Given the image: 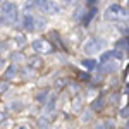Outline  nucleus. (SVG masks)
Masks as SVG:
<instances>
[{
    "label": "nucleus",
    "instance_id": "26",
    "mask_svg": "<svg viewBox=\"0 0 129 129\" xmlns=\"http://www.w3.org/2000/svg\"><path fill=\"white\" fill-rule=\"evenodd\" d=\"M62 2H64V4H72L74 0H62Z\"/></svg>",
    "mask_w": 129,
    "mask_h": 129
},
{
    "label": "nucleus",
    "instance_id": "29",
    "mask_svg": "<svg viewBox=\"0 0 129 129\" xmlns=\"http://www.w3.org/2000/svg\"><path fill=\"white\" fill-rule=\"evenodd\" d=\"M127 4H129V0H127Z\"/></svg>",
    "mask_w": 129,
    "mask_h": 129
},
{
    "label": "nucleus",
    "instance_id": "27",
    "mask_svg": "<svg viewBox=\"0 0 129 129\" xmlns=\"http://www.w3.org/2000/svg\"><path fill=\"white\" fill-rule=\"evenodd\" d=\"M2 66H4V60L0 59V69H2Z\"/></svg>",
    "mask_w": 129,
    "mask_h": 129
},
{
    "label": "nucleus",
    "instance_id": "28",
    "mask_svg": "<svg viewBox=\"0 0 129 129\" xmlns=\"http://www.w3.org/2000/svg\"><path fill=\"white\" fill-rule=\"evenodd\" d=\"M127 50H129V38H127Z\"/></svg>",
    "mask_w": 129,
    "mask_h": 129
},
{
    "label": "nucleus",
    "instance_id": "8",
    "mask_svg": "<svg viewBox=\"0 0 129 129\" xmlns=\"http://www.w3.org/2000/svg\"><path fill=\"white\" fill-rule=\"evenodd\" d=\"M95 14H96V9H95V7H89V10L84 14V16H83V17H84V19H83V24H84V26H86V24H89V21L95 17Z\"/></svg>",
    "mask_w": 129,
    "mask_h": 129
},
{
    "label": "nucleus",
    "instance_id": "10",
    "mask_svg": "<svg viewBox=\"0 0 129 129\" xmlns=\"http://www.w3.org/2000/svg\"><path fill=\"white\" fill-rule=\"evenodd\" d=\"M47 28V21L43 19V17H35V31H43Z\"/></svg>",
    "mask_w": 129,
    "mask_h": 129
},
{
    "label": "nucleus",
    "instance_id": "30",
    "mask_svg": "<svg viewBox=\"0 0 129 129\" xmlns=\"http://www.w3.org/2000/svg\"><path fill=\"white\" fill-rule=\"evenodd\" d=\"M0 2H2V0H0Z\"/></svg>",
    "mask_w": 129,
    "mask_h": 129
},
{
    "label": "nucleus",
    "instance_id": "1",
    "mask_svg": "<svg viewBox=\"0 0 129 129\" xmlns=\"http://www.w3.org/2000/svg\"><path fill=\"white\" fill-rule=\"evenodd\" d=\"M17 16H19V10H17V5L12 4V2H5L2 4V22H7V24H14L17 21Z\"/></svg>",
    "mask_w": 129,
    "mask_h": 129
},
{
    "label": "nucleus",
    "instance_id": "3",
    "mask_svg": "<svg viewBox=\"0 0 129 129\" xmlns=\"http://www.w3.org/2000/svg\"><path fill=\"white\" fill-rule=\"evenodd\" d=\"M35 5H36V9L40 12L48 14V16H53V14L60 12V7L55 2H52V0H35Z\"/></svg>",
    "mask_w": 129,
    "mask_h": 129
},
{
    "label": "nucleus",
    "instance_id": "24",
    "mask_svg": "<svg viewBox=\"0 0 129 129\" xmlns=\"http://www.w3.org/2000/svg\"><path fill=\"white\" fill-rule=\"evenodd\" d=\"M89 114H91V112H86V115H84V117H83V120H84V122H86V120H89V117H91V115H89Z\"/></svg>",
    "mask_w": 129,
    "mask_h": 129
},
{
    "label": "nucleus",
    "instance_id": "7",
    "mask_svg": "<svg viewBox=\"0 0 129 129\" xmlns=\"http://www.w3.org/2000/svg\"><path fill=\"white\" fill-rule=\"evenodd\" d=\"M117 69H119V66H117V64H112V60L102 64V71H103V72H114V71H117Z\"/></svg>",
    "mask_w": 129,
    "mask_h": 129
},
{
    "label": "nucleus",
    "instance_id": "21",
    "mask_svg": "<svg viewBox=\"0 0 129 129\" xmlns=\"http://www.w3.org/2000/svg\"><path fill=\"white\" fill-rule=\"evenodd\" d=\"M24 57L22 55H19V53H12V60H22Z\"/></svg>",
    "mask_w": 129,
    "mask_h": 129
},
{
    "label": "nucleus",
    "instance_id": "14",
    "mask_svg": "<svg viewBox=\"0 0 129 129\" xmlns=\"http://www.w3.org/2000/svg\"><path fill=\"white\" fill-rule=\"evenodd\" d=\"M12 78H16V66H10L5 71V79H12Z\"/></svg>",
    "mask_w": 129,
    "mask_h": 129
},
{
    "label": "nucleus",
    "instance_id": "23",
    "mask_svg": "<svg viewBox=\"0 0 129 129\" xmlns=\"http://www.w3.org/2000/svg\"><path fill=\"white\" fill-rule=\"evenodd\" d=\"M96 2H98V0H88V5H89V7H95Z\"/></svg>",
    "mask_w": 129,
    "mask_h": 129
},
{
    "label": "nucleus",
    "instance_id": "4",
    "mask_svg": "<svg viewBox=\"0 0 129 129\" xmlns=\"http://www.w3.org/2000/svg\"><path fill=\"white\" fill-rule=\"evenodd\" d=\"M102 47H103V41H102V40L91 38V40H88L86 43H84L83 50H84V53H88V55H95V53H96Z\"/></svg>",
    "mask_w": 129,
    "mask_h": 129
},
{
    "label": "nucleus",
    "instance_id": "18",
    "mask_svg": "<svg viewBox=\"0 0 129 129\" xmlns=\"http://www.w3.org/2000/svg\"><path fill=\"white\" fill-rule=\"evenodd\" d=\"M16 41H17V43H19V47H22V45H24V43H26V38H24V36H22V35H17V36H16Z\"/></svg>",
    "mask_w": 129,
    "mask_h": 129
},
{
    "label": "nucleus",
    "instance_id": "22",
    "mask_svg": "<svg viewBox=\"0 0 129 129\" xmlns=\"http://www.w3.org/2000/svg\"><path fill=\"white\" fill-rule=\"evenodd\" d=\"M5 89H7V83H2V84H0V93H4Z\"/></svg>",
    "mask_w": 129,
    "mask_h": 129
},
{
    "label": "nucleus",
    "instance_id": "2",
    "mask_svg": "<svg viewBox=\"0 0 129 129\" xmlns=\"http://www.w3.org/2000/svg\"><path fill=\"white\" fill-rule=\"evenodd\" d=\"M126 17H129V10L122 9L117 4H112L105 10V19L107 21H120V19H126Z\"/></svg>",
    "mask_w": 129,
    "mask_h": 129
},
{
    "label": "nucleus",
    "instance_id": "13",
    "mask_svg": "<svg viewBox=\"0 0 129 129\" xmlns=\"http://www.w3.org/2000/svg\"><path fill=\"white\" fill-rule=\"evenodd\" d=\"M112 57H114V50H112V52H105V53H102V57H100V64H105V62L112 60Z\"/></svg>",
    "mask_w": 129,
    "mask_h": 129
},
{
    "label": "nucleus",
    "instance_id": "6",
    "mask_svg": "<svg viewBox=\"0 0 129 129\" xmlns=\"http://www.w3.org/2000/svg\"><path fill=\"white\" fill-rule=\"evenodd\" d=\"M22 28L24 31H35V17L31 16V14H24V17H22Z\"/></svg>",
    "mask_w": 129,
    "mask_h": 129
},
{
    "label": "nucleus",
    "instance_id": "11",
    "mask_svg": "<svg viewBox=\"0 0 129 129\" xmlns=\"http://www.w3.org/2000/svg\"><path fill=\"white\" fill-rule=\"evenodd\" d=\"M81 64H83L86 69H89V71H93L95 67H96V60H93V59H84Z\"/></svg>",
    "mask_w": 129,
    "mask_h": 129
},
{
    "label": "nucleus",
    "instance_id": "25",
    "mask_svg": "<svg viewBox=\"0 0 129 129\" xmlns=\"http://www.w3.org/2000/svg\"><path fill=\"white\" fill-rule=\"evenodd\" d=\"M5 117H7L5 114H0V120H4V119H5Z\"/></svg>",
    "mask_w": 129,
    "mask_h": 129
},
{
    "label": "nucleus",
    "instance_id": "15",
    "mask_svg": "<svg viewBox=\"0 0 129 129\" xmlns=\"http://www.w3.org/2000/svg\"><path fill=\"white\" fill-rule=\"evenodd\" d=\"M55 95H52V96H50L48 98V103H47V107H45V110H47V112H50V110H53V107H55Z\"/></svg>",
    "mask_w": 129,
    "mask_h": 129
},
{
    "label": "nucleus",
    "instance_id": "16",
    "mask_svg": "<svg viewBox=\"0 0 129 129\" xmlns=\"http://www.w3.org/2000/svg\"><path fill=\"white\" fill-rule=\"evenodd\" d=\"M47 95H48V89H43V91H40V93L36 95V100L43 103V102H45V98H47Z\"/></svg>",
    "mask_w": 129,
    "mask_h": 129
},
{
    "label": "nucleus",
    "instance_id": "5",
    "mask_svg": "<svg viewBox=\"0 0 129 129\" xmlns=\"http://www.w3.org/2000/svg\"><path fill=\"white\" fill-rule=\"evenodd\" d=\"M33 48L36 50L38 53H50V52L53 50V45H52L50 41L40 38V40H35V41H33Z\"/></svg>",
    "mask_w": 129,
    "mask_h": 129
},
{
    "label": "nucleus",
    "instance_id": "19",
    "mask_svg": "<svg viewBox=\"0 0 129 129\" xmlns=\"http://www.w3.org/2000/svg\"><path fill=\"white\" fill-rule=\"evenodd\" d=\"M119 31H120V33H129V22H127V24L119 26Z\"/></svg>",
    "mask_w": 129,
    "mask_h": 129
},
{
    "label": "nucleus",
    "instance_id": "12",
    "mask_svg": "<svg viewBox=\"0 0 129 129\" xmlns=\"http://www.w3.org/2000/svg\"><path fill=\"white\" fill-rule=\"evenodd\" d=\"M103 105H105V100L102 98V96H98V98L93 102V110H102Z\"/></svg>",
    "mask_w": 129,
    "mask_h": 129
},
{
    "label": "nucleus",
    "instance_id": "17",
    "mask_svg": "<svg viewBox=\"0 0 129 129\" xmlns=\"http://www.w3.org/2000/svg\"><path fill=\"white\" fill-rule=\"evenodd\" d=\"M64 84H67V81H66V79H57V81H55V88H64Z\"/></svg>",
    "mask_w": 129,
    "mask_h": 129
},
{
    "label": "nucleus",
    "instance_id": "9",
    "mask_svg": "<svg viewBox=\"0 0 129 129\" xmlns=\"http://www.w3.org/2000/svg\"><path fill=\"white\" fill-rule=\"evenodd\" d=\"M41 66V59L40 57H29L28 59V67H31V69H38Z\"/></svg>",
    "mask_w": 129,
    "mask_h": 129
},
{
    "label": "nucleus",
    "instance_id": "20",
    "mask_svg": "<svg viewBox=\"0 0 129 129\" xmlns=\"http://www.w3.org/2000/svg\"><path fill=\"white\" fill-rule=\"evenodd\" d=\"M120 115H122V117H129V107H126V109L120 110Z\"/></svg>",
    "mask_w": 129,
    "mask_h": 129
}]
</instances>
